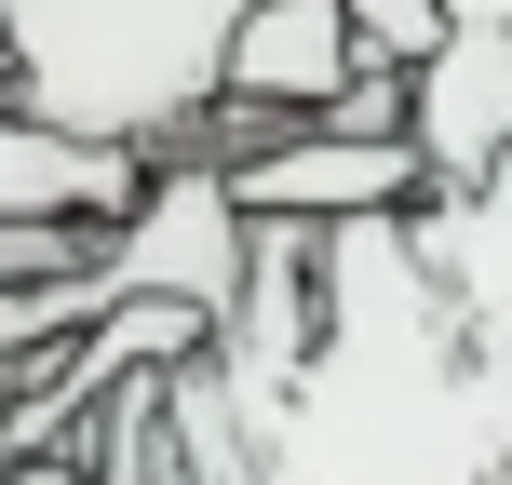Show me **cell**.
I'll use <instances>...</instances> for the list:
<instances>
[{
    "label": "cell",
    "mask_w": 512,
    "mask_h": 485,
    "mask_svg": "<svg viewBox=\"0 0 512 485\" xmlns=\"http://www.w3.org/2000/svg\"><path fill=\"white\" fill-rule=\"evenodd\" d=\"M256 0H0V95L54 135L176 162L230 108V41Z\"/></svg>",
    "instance_id": "1"
},
{
    "label": "cell",
    "mask_w": 512,
    "mask_h": 485,
    "mask_svg": "<svg viewBox=\"0 0 512 485\" xmlns=\"http://www.w3.org/2000/svg\"><path fill=\"white\" fill-rule=\"evenodd\" d=\"M108 283H122V297H176V310H203V324H230L243 283H256V216H243L230 162H203V149L162 162L149 203L108 230Z\"/></svg>",
    "instance_id": "2"
},
{
    "label": "cell",
    "mask_w": 512,
    "mask_h": 485,
    "mask_svg": "<svg viewBox=\"0 0 512 485\" xmlns=\"http://www.w3.org/2000/svg\"><path fill=\"white\" fill-rule=\"evenodd\" d=\"M243 216H283V230H364V216H418L432 203V162L418 135H364V122H283L230 149Z\"/></svg>",
    "instance_id": "3"
},
{
    "label": "cell",
    "mask_w": 512,
    "mask_h": 485,
    "mask_svg": "<svg viewBox=\"0 0 512 485\" xmlns=\"http://www.w3.org/2000/svg\"><path fill=\"white\" fill-rule=\"evenodd\" d=\"M364 81V41H351V0H256L243 41H230V108H216L203 162L256 149L283 122H337V95Z\"/></svg>",
    "instance_id": "4"
},
{
    "label": "cell",
    "mask_w": 512,
    "mask_h": 485,
    "mask_svg": "<svg viewBox=\"0 0 512 485\" xmlns=\"http://www.w3.org/2000/svg\"><path fill=\"white\" fill-rule=\"evenodd\" d=\"M405 135L432 162V189L512 176V27H459L432 68H405Z\"/></svg>",
    "instance_id": "5"
},
{
    "label": "cell",
    "mask_w": 512,
    "mask_h": 485,
    "mask_svg": "<svg viewBox=\"0 0 512 485\" xmlns=\"http://www.w3.org/2000/svg\"><path fill=\"white\" fill-rule=\"evenodd\" d=\"M162 162L135 149H95V135H54L27 122L14 95H0V216H68V230H122L135 203H149Z\"/></svg>",
    "instance_id": "6"
},
{
    "label": "cell",
    "mask_w": 512,
    "mask_h": 485,
    "mask_svg": "<svg viewBox=\"0 0 512 485\" xmlns=\"http://www.w3.org/2000/svg\"><path fill=\"white\" fill-rule=\"evenodd\" d=\"M68 270H108V230H68V216H0V297H14V283H68Z\"/></svg>",
    "instance_id": "7"
},
{
    "label": "cell",
    "mask_w": 512,
    "mask_h": 485,
    "mask_svg": "<svg viewBox=\"0 0 512 485\" xmlns=\"http://www.w3.org/2000/svg\"><path fill=\"white\" fill-rule=\"evenodd\" d=\"M351 41H364V68H432L459 41V14L445 0H351Z\"/></svg>",
    "instance_id": "8"
},
{
    "label": "cell",
    "mask_w": 512,
    "mask_h": 485,
    "mask_svg": "<svg viewBox=\"0 0 512 485\" xmlns=\"http://www.w3.org/2000/svg\"><path fill=\"white\" fill-rule=\"evenodd\" d=\"M0 485H95L81 459H0Z\"/></svg>",
    "instance_id": "9"
},
{
    "label": "cell",
    "mask_w": 512,
    "mask_h": 485,
    "mask_svg": "<svg viewBox=\"0 0 512 485\" xmlns=\"http://www.w3.org/2000/svg\"><path fill=\"white\" fill-rule=\"evenodd\" d=\"M445 14H459V27H512V0H445Z\"/></svg>",
    "instance_id": "10"
}]
</instances>
